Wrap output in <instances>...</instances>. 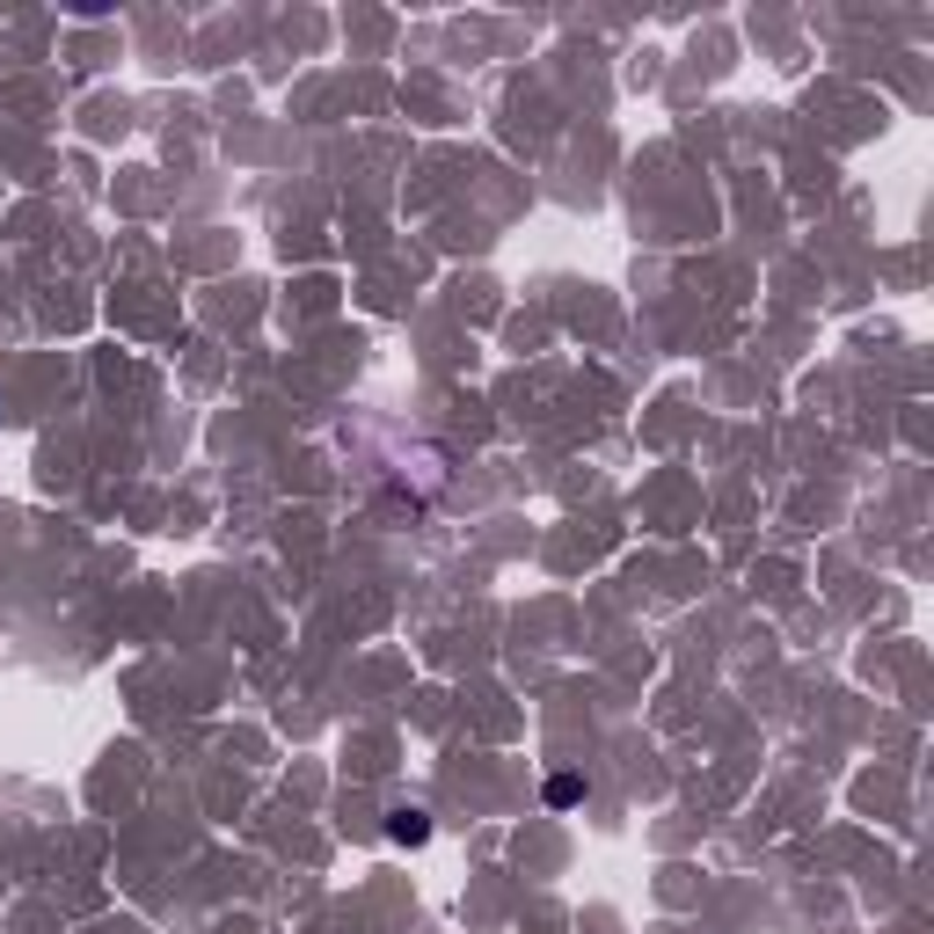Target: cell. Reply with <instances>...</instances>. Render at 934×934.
Returning <instances> with one entry per match:
<instances>
[{
  "instance_id": "cell-1",
  "label": "cell",
  "mask_w": 934,
  "mask_h": 934,
  "mask_svg": "<svg viewBox=\"0 0 934 934\" xmlns=\"http://www.w3.org/2000/svg\"><path fill=\"white\" fill-rule=\"evenodd\" d=\"M387 833L402 840V847H424V840H431V825H424V811H402L394 825H387Z\"/></svg>"
},
{
  "instance_id": "cell-2",
  "label": "cell",
  "mask_w": 934,
  "mask_h": 934,
  "mask_svg": "<svg viewBox=\"0 0 934 934\" xmlns=\"http://www.w3.org/2000/svg\"><path fill=\"white\" fill-rule=\"evenodd\" d=\"M577 796H585V781H569V774H555V781H548V803H555V811H563V803H577Z\"/></svg>"
}]
</instances>
